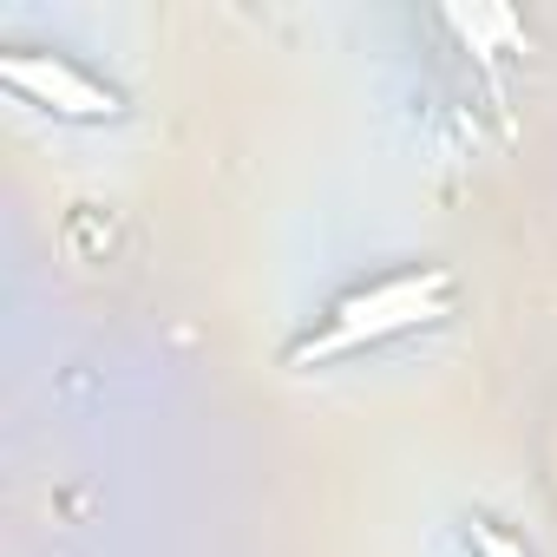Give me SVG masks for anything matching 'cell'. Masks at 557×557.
Returning a JSON list of instances; mask_svg holds the SVG:
<instances>
[{"instance_id": "6da1fadb", "label": "cell", "mask_w": 557, "mask_h": 557, "mask_svg": "<svg viewBox=\"0 0 557 557\" xmlns=\"http://www.w3.org/2000/svg\"><path fill=\"white\" fill-rule=\"evenodd\" d=\"M446 289H453L446 269H420V275H394V283H381V289L348 296V302L329 315V329L296 348V368H322V361H342V355H355V348H368V342H381V335L440 322V315H446Z\"/></svg>"}, {"instance_id": "7a4b0ae2", "label": "cell", "mask_w": 557, "mask_h": 557, "mask_svg": "<svg viewBox=\"0 0 557 557\" xmlns=\"http://www.w3.org/2000/svg\"><path fill=\"white\" fill-rule=\"evenodd\" d=\"M0 79H8L14 92H27L34 106L66 112V119H112V112H119V92H112V86L73 73V66L53 60V53H8V60H0Z\"/></svg>"}, {"instance_id": "3957f363", "label": "cell", "mask_w": 557, "mask_h": 557, "mask_svg": "<svg viewBox=\"0 0 557 557\" xmlns=\"http://www.w3.org/2000/svg\"><path fill=\"white\" fill-rule=\"evenodd\" d=\"M472 544H479V557H524L505 531H492V524H472Z\"/></svg>"}]
</instances>
